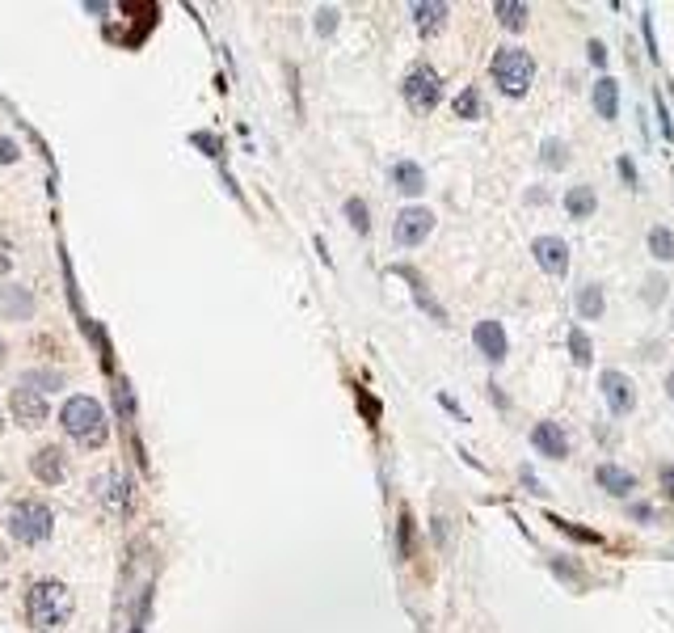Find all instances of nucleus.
<instances>
[{
  "instance_id": "obj_1",
  "label": "nucleus",
  "mask_w": 674,
  "mask_h": 633,
  "mask_svg": "<svg viewBox=\"0 0 674 633\" xmlns=\"http://www.w3.org/2000/svg\"><path fill=\"white\" fill-rule=\"evenodd\" d=\"M489 72H493V81H498V89L506 98H523L531 89V81H536V59L523 47H498Z\"/></svg>"
},
{
  "instance_id": "obj_2",
  "label": "nucleus",
  "mask_w": 674,
  "mask_h": 633,
  "mask_svg": "<svg viewBox=\"0 0 674 633\" xmlns=\"http://www.w3.org/2000/svg\"><path fill=\"white\" fill-rule=\"evenodd\" d=\"M59 422H64V431L72 440L85 443V448H97L105 440V414L93 397H68L59 410Z\"/></svg>"
},
{
  "instance_id": "obj_3",
  "label": "nucleus",
  "mask_w": 674,
  "mask_h": 633,
  "mask_svg": "<svg viewBox=\"0 0 674 633\" xmlns=\"http://www.w3.org/2000/svg\"><path fill=\"white\" fill-rule=\"evenodd\" d=\"M26 613H30V621H35L38 629H51V625H64L72 616V591L64 587V582H38L35 591H30V604H26Z\"/></svg>"
},
{
  "instance_id": "obj_4",
  "label": "nucleus",
  "mask_w": 674,
  "mask_h": 633,
  "mask_svg": "<svg viewBox=\"0 0 674 633\" xmlns=\"http://www.w3.org/2000/svg\"><path fill=\"white\" fill-rule=\"evenodd\" d=\"M9 532L18 536L21 545H38V541H47L51 536V511L35 503V498H26L18 507L9 511Z\"/></svg>"
},
{
  "instance_id": "obj_5",
  "label": "nucleus",
  "mask_w": 674,
  "mask_h": 633,
  "mask_svg": "<svg viewBox=\"0 0 674 633\" xmlns=\"http://www.w3.org/2000/svg\"><path fill=\"white\" fill-rule=\"evenodd\" d=\"M405 102H409V110H417V114H430L434 106L443 102V81H438V72L434 68L409 72V76H405Z\"/></svg>"
},
{
  "instance_id": "obj_6",
  "label": "nucleus",
  "mask_w": 674,
  "mask_h": 633,
  "mask_svg": "<svg viewBox=\"0 0 674 633\" xmlns=\"http://www.w3.org/2000/svg\"><path fill=\"white\" fill-rule=\"evenodd\" d=\"M430 232H434V211L430 207H405L397 220H392V241L405 246V249L422 246Z\"/></svg>"
},
{
  "instance_id": "obj_7",
  "label": "nucleus",
  "mask_w": 674,
  "mask_h": 633,
  "mask_svg": "<svg viewBox=\"0 0 674 633\" xmlns=\"http://www.w3.org/2000/svg\"><path fill=\"white\" fill-rule=\"evenodd\" d=\"M599 388H603V402H607V410H611L616 418H628V414L637 410V385H632L624 371L607 368L603 376H599Z\"/></svg>"
},
{
  "instance_id": "obj_8",
  "label": "nucleus",
  "mask_w": 674,
  "mask_h": 633,
  "mask_svg": "<svg viewBox=\"0 0 674 633\" xmlns=\"http://www.w3.org/2000/svg\"><path fill=\"white\" fill-rule=\"evenodd\" d=\"M531 258H536V266L544 270V275H569V246L561 241V237H536L531 241Z\"/></svg>"
},
{
  "instance_id": "obj_9",
  "label": "nucleus",
  "mask_w": 674,
  "mask_h": 633,
  "mask_svg": "<svg viewBox=\"0 0 674 633\" xmlns=\"http://www.w3.org/2000/svg\"><path fill=\"white\" fill-rule=\"evenodd\" d=\"M472 342H476V351H481L489 363H501V359L510 355V338H506V330H501V321H493V316L476 321V330H472Z\"/></svg>"
},
{
  "instance_id": "obj_10",
  "label": "nucleus",
  "mask_w": 674,
  "mask_h": 633,
  "mask_svg": "<svg viewBox=\"0 0 674 633\" xmlns=\"http://www.w3.org/2000/svg\"><path fill=\"white\" fill-rule=\"evenodd\" d=\"M531 448L548 460L569 457V440H565V431H561L556 422H536V426H531Z\"/></svg>"
},
{
  "instance_id": "obj_11",
  "label": "nucleus",
  "mask_w": 674,
  "mask_h": 633,
  "mask_svg": "<svg viewBox=\"0 0 674 633\" xmlns=\"http://www.w3.org/2000/svg\"><path fill=\"white\" fill-rule=\"evenodd\" d=\"M9 410H13L18 422L35 426V422L47 418V397H43V388H18V393L9 397Z\"/></svg>"
},
{
  "instance_id": "obj_12",
  "label": "nucleus",
  "mask_w": 674,
  "mask_h": 633,
  "mask_svg": "<svg viewBox=\"0 0 674 633\" xmlns=\"http://www.w3.org/2000/svg\"><path fill=\"white\" fill-rule=\"evenodd\" d=\"M590 102H594V114L611 123V119L620 114V85H616L611 76H599L594 89H590Z\"/></svg>"
},
{
  "instance_id": "obj_13",
  "label": "nucleus",
  "mask_w": 674,
  "mask_h": 633,
  "mask_svg": "<svg viewBox=\"0 0 674 633\" xmlns=\"http://www.w3.org/2000/svg\"><path fill=\"white\" fill-rule=\"evenodd\" d=\"M388 182H392L400 194H409V199L426 191V174H422V165H414V160H397V165L388 169Z\"/></svg>"
},
{
  "instance_id": "obj_14",
  "label": "nucleus",
  "mask_w": 674,
  "mask_h": 633,
  "mask_svg": "<svg viewBox=\"0 0 674 633\" xmlns=\"http://www.w3.org/2000/svg\"><path fill=\"white\" fill-rule=\"evenodd\" d=\"M594 481H599L607 494H616V498L637 490V477L628 473V469H620V465H599V469H594Z\"/></svg>"
},
{
  "instance_id": "obj_15",
  "label": "nucleus",
  "mask_w": 674,
  "mask_h": 633,
  "mask_svg": "<svg viewBox=\"0 0 674 633\" xmlns=\"http://www.w3.org/2000/svg\"><path fill=\"white\" fill-rule=\"evenodd\" d=\"M565 211H569V220H590L594 211H599V194H594V186H569L565 191Z\"/></svg>"
},
{
  "instance_id": "obj_16",
  "label": "nucleus",
  "mask_w": 674,
  "mask_h": 633,
  "mask_svg": "<svg viewBox=\"0 0 674 633\" xmlns=\"http://www.w3.org/2000/svg\"><path fill=\"white\" fill-rule=\"evenodd\" d=\"M30 469H35V477H43L47 486H55V481H64V452H59V448H43V452H35Z\"/></svg>"
},
{
  "instance_id": "obj_17",
  "label": "nucleus",
  "mask_w": 674,
  "mask_h": 633,
  "mask_svg": "<svg viewBox=\"0 0 674 633\" xmlns=\"http://www.w3.org/2000/svg\"><path fill=\"white\" fill-rule=\"evenodd\" d=\"M493 18H498L506 30H523L527 18H531V9H527L523 0H493Z\"/></svg>"
},
{
  "instance_id": "obj_18",
  "label": "nucleus",
  "mask_w": 674,
  "mask_h": 633,
  "mask_svg": "<svg viewBox=\"0 0 674 633\" xmlns=\"http://www.w3.org/2000/svg\"><path fill=\"white\" fill-rule=\"evenodd\" d=\"M603 309H607L603 287H599V283H586V287L577 292V316H582V321H599Z\"/></svg>"
},
{
  "instance_id": "obj_19",
  "label": "nucleus",
  "mask_w": 674,
  "mask_h": 633,
  "mask_svg": "<svg viewBox=\"0 0 674 633\" xmlns=\"http://www.w3.org/2000/svg\"><path fill=\"white\" fill-rule=\"evenodd\" d=\"M414 21L422 35H434L443 21H447V4L443 0H430V4H414Z\"/></svg>"
},
{
  "instance_id": "obj_20",
  "label": "nucleus",
  "mask_w": 674,
  "mask_h": 633,
  "mask_svg": "<svg viewBox=\"0 0 674 633\" xmlns=\"http://www.w3.org/2000/svg\"><path fill=\"white\" fill-rule=\"evenodd\" d=\"M649 258L657 262H674V229H649Z\"/></svg>"
},
{
  "instance_id": "obj_21",
  "label": "nucleus",
  "mask_w": 674,
  "mask_h": 633,
  "mask_svg": "<svg viewBox=\"0 0 674 633\" xmlns=\"http://www.w3.org/2000/svg\"><path fill=\"white\" fill-rule=\"evenodd\" d=\"M539 160L548 165V169H565L569 165V148L561 140H544V148H539Z\"/></svg>"
},
{
  "instance_id": "obj_22",
  "label": "nucleus",
  "mask_w": 674,
  "mask_h": 633,
  "mask_svg": "<svg viewBox=\"0 0 674 633\" xmlns=\"http://www.w3.org/2000/svg\"><path fill=\"white\" fill-rule=\"evenodd\" d=\"M569 351H573V363H582V368H586L590 359H594V347H590L586 330H577V325L569 330Z\"/></svg>"
},
{
  "instance_id": "obj_23",
  "label": "nucleus",
  "mask_w": 674,
  "mask_h": 633,
  "mask_svg": "<svg viewBox=\"0 0 674 633\" xmlns=\"http://www.w3.org/2000/svg\"><path fill=\"white\" fill-rule=\"evenodd\" d=\"M455 114H460V119H476V114H481V98H476V89H464V93L455 98Z\"/></svg>"
},
{
  "instance_id": "obj_24",
  "label": "nucleus",
  "mask_w": 674,
  "mask_h": 633,
  "mask_svg": "<svg viewBox=\"0 0 674 633\" xmlns=\"http://www.w3.org/2000/svg\"><path fill=\"white\" fill-rule=\"evenodd\" d=\"M346 215H350V224H354V232H367V229H371L363 199H346Z\"/></svg>"
},
{
  "instance_id": "obj_25",
  "label": "nucleus",
  "mask_w": 674,
  "mask_h": 633,
  "mask_svg": "<svg viewBox=\"0 0 674 633\" xmlns=\"http://www.w3.org/2000/svg\"><path fill=\"white\" fill-rule=\"evenodd\" d=\"M333 26H337V9H321V13H316V30H321V35H333Z\"/></svg>"
},
{
  "instance_id": "obj_26",
  "label": "nucleus",
  "mask_w": 674,
  "mask_h": 633,
  "mask_svg": "<svg viewBox=\"0 0 674 633\" xmlns=\"http://www.w3.org/2000/svg\"><path fill=\"white\" fill-rule=\"evenodd\" d=\"M0 160H18V144L4 140V136H0Z\"/></svg>"
},
{
  "instance_id": "obj_27",
  "label": "nucleus",
  "mask_w": 674,
  "mask_h": 633,
  "mask_svg": "<svg viewBox=\"0 0 674 633\" xmlns=\"http://www.w3.org/2000/svg\"><path fill=\"white\" fill-rule=\"evenodd\" d=\"M586 51H590V64H607V47H603V43H590Z\"/></svg>"
},
{
  "instance_id": "obj_28",
  "label": "nucleus",
  "mask_w": 674,
  "mask_h": 633,
  "mask_svg": "<svg viewBox=\"0 0 674 633\" xmlns=\"http://www.w3.org/2000/svg\"><path fill=\"white\" fill-rule=\"evenodd\" d=\"M620 174H624V182H628V186H637V169H632V160H628V157H620Z\"/></svg>"
},
{
  "instance_id": "obj_29",
  "label": "nucleus",
  "mask_w": 674,
  "mask_h": 633,
  "mask_svg": "<svg viewBox=\"0 0 674 633\" xmlns=\"http://www.w3.org/2000/svg\"><path fill=\"white\" fill-rule=\"evenodd\" d=\"M662 486H666V494H674V469H666V473H662Z\"/></svg>"
},
{
  "instance_id": "obj_30",
  "label": "nucleus",
  "mask_w": 674,
  "mask_h": 633,
  "mask_svg": "<svg viewBox=\"0 0 674 633\" xmlns=\"http://www.w3.org/2000/svg\"><path fill=\"white\" fill-rule=\"evenodd\" d=\"M666 393H670V397H674V376H670V380H666Z\"/></svg>"
},
{
  "instance_id": "obj_31",
  "label": "nucleus",
  "mask_w": 674,
  "mask_h": 633,
  "mask_svg": "<svg viewBox=\"0 0 674 633\" xmlns=\"http://www.w3.org/2000/svg\"><path fill=\"white\" fill-rule=\"evenodd\" d=\"M0 359H4V342H0Z\"/></svg>"
}]
</instances>
